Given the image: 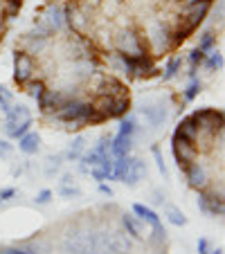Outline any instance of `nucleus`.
<instances>
[{"instance_id": "obj_17", "label": "nucleus", "mask_w": 225, "mask_h": 254, "mask_svg": "<svg viewBox=\"0 0 225 254\" xmlns=\"http://www.w3.org/2000/svg\"><path fill=\"white\" fill-rule=\"evenodd\" d=\"M50 198H52V191H50V189H43V191L36 196V202H39V205H45V202H50Z\"/></svg>"}, {"instance_id": "obj_8", "label": "nucleus", "mask_w": 225, "mask_h": 254, "mask_svg": "<svg viewBox=\"0 0 225 254\" xmlns=\"http://www.w3.org/2000/svg\"><path fill=\"white\" fill-rule=\"evenodd\" d=\"M133 214H138L142 221H147L149 225L153 227L155 232H158L160 236H164V230H162V223H160V218H158V214H155L153 209H149V207H144V205H133Z\"/></svg>"}, {"instance_id": "obj_14", "label": "nucleus", "mask_w": 225, "mask_h": 254, "mask_svg": "<svg viewBox=\"0 0 225 254\" xmlns=\"http://www.w3.org/2000/svg\"><path fill=\"white\" fill-rule=\"evenodd\" d=\"M120 133L122 135H131V137H133V133H135V120H133V117H126V120L122 122Z\"/></svg>"}, {"instance_id": "obj_16", "label": "nucleus", "mask_w": 225, "mask_h": 254, "mask_svg": "<svg viewBox=\"0 0 225 254\" xmlns=\"http://www.w3.org/2000/svg\"><path fill=\"white\" fill-rule=\"evenodd\" d=\"M196 92H201V83H198V81H194L192 86L187 88V95H185V99H187V101H192L194 97H196Z\"/></svg>"}, {"instance_id": "obj_19", "label": "nucleus", "mask_w": 225, "mask_h": 254, "mask_svg": "<svg viewBox=\"0 0 225 254\" xmlns=\"http://www.w3.org/2000/svg\"><path fill=\"white\" fill-rule=\"evenodd\" d=\"M221 61H223V59H221V54L216 52L214 57H210V61H207V65H210V67H221Z\"/></svg>"}, {"instance_id": "obj_12", "label": "nucleus", "mask_w": 225, "mask_h": 254, "mask_svg": "<svg viewBox=\"0 0 225 254\" xmlns=\"http://www.w3.org/2000/svg\"><path fill=\"white\" fill-rule=\"evenodd\" d=\"M9 106H11V92L0 86V108H2V113L9 111Z\"/></svg>"}, {"instance_id": "obj_22", "label": "nucleus", "mask_w": 225, "mask_h": 254, "mask_svg": "<svg viewBox=\"0 0 225 254\" xmlns=\"http://www.w3.org/2000/svg\"><path fill=\"white\" fill-rule=\"evenodd\" d=\"M99 191H101V193H106V196H113V189L106 187V185H99Z\"/></svg>"}, {"instance_id": "obj_23", "label": "nucleus", "mask_w": 225, "mask_h": 254, "mask_svg": "<svg viewBox=\"0 0 225 254\" xmlns=\"http://www.w3.org/2000/svg\"><path fill=\"white\" fill-rule=\"evenodd\" d=\"M212 254H223V250H214V252H212Z\"/></svg>"}, {"instance_id": "obj_21", "label": "nucleus", "mask_w": 225, "mask_h": 254, "mask_svg": "<svg viewBox=\"0 0 225 254\" xmlns=\"http://www.w3.org/2000/svg\"><path fill=\"white\" fill-rule=\"evenodd\" d=\"M198 250H201V254H207V241L205 239L198 241Z\"/></svg>"}, {"instance_id": "obj_7", "label": "nucleus", "mask_w": 225, "mask_h": 254, "mask_svg": "<svg viewBox=\"0 0 225 254\" xmlns=\"http://www.w3.org/2000/svg\"><path fill=\"white\" fill-rule=\"evenodd\" d=\"M122 225L126 227V234H131L133 239H144V225H142V218L135 214H122Z\"/></svg>"}, {"instance_id": "obj_15", "label": "nucleus", "mask_w": 225, "mask_h": 254, "mask_svg": "<svg viewBox=\"0 0 225 254\" xmlns=\"http://www.w3.org/2000/svg\"><path fill=\"white\" fill-rule=\"evenodd\" d=\"M11 151H14V146L9 142H5V139H0V158H9Z\"/></svg>"}, {"instance_id": "obj_18", "label": "nucleus", "mask_w": 225, "mask_h": 254, "mask_svg": "<svg viewBox=\"0 0 225 254\" xmlns=\"http://www.w3.org/2000/svg\"><path fill=\"white\" fill-rule=\"evenodd\" d=\"M2 254H36L32 248H11V250H5Z\"/></svg>"}, {"instance_id": "obj_4", "label": "nucleus", "mask_w": 225, "mask_h": 254, "mask_svg": "<svg viewBox=\"0 0 225 254\" xmlns=\"http://www.w3.org/2000/svg\"><path fill=\"white\" fill-rule=\"evenodd\" d=\"M25 0H0V43L5 41L11 23L18 18Z\"/></svg>"}, {"instance_id": "obj_5", "label": "nucleus", "mask_w": 225, "mask_h": 254, "mask_svg": "<svg viewBox=\"0 0 225 254\" xmlns=\"http://www.w3.org/2000/svg\"><path fill=\"white\" fill-rule=\"evenodd\" d=\"M104 241L110 254H129L133 250V241L124 232H104Z\"/></svg>"}, {"instance_id": "obj_1", "label": "nucleus", "mask_w": 225, "mask_h": 254, "mask_svg": "<svg viewBox=\"0 0 225 254\" xmlns=\"http://www.w3.org/2000/svg\"><path fill=\"white\" fill-rule=\"evenodd\" d=\"M214 0H61L66 25L124 81L160 74L210 14Z\"/></svg>"}, {"instance_id": "obj_9", "label": "nucleus", "mask_w": 225, "mask_h": 254, "mask_svg": "<svg viewBox=\"0 0 225 254\" xmlns=\"http://www.w3.org/2000/svg\"><path fill=\"white\" fill-rule=\"evenodd\" d=\"M39 144H41L39 133H32V130H27V133H25L23 137L18 139V149L23 151L25 155H34L36 151H39Z\"/></svg>"}, {"instance_id": "obj_2", "label": "nucleus", "mask_w": 225, "mask_h": 254, "mask_svg": "<svg viewBox=\"0 0 225 254\" xmlns=\"http://www.w3.org/2000/svg\"><path fill=\"white\" fill-rule=\"evenodd\" d=\"M173 155L203 209L223 214V113L205 108L185 117L173 133Z\"/></svg>"}, {"instance_id": "obj_6", "label": "nucleus", "mask_w": 225, "mask_h": 254, "mask_svg": "<svg viewBox=\"0 0 225 254\" xmlns=\"http://www.w3.org/2000/svg\"><path fill=\"white\" fill-rule=\"evenodd\" d=\"M144 176H147V164H144V160L131 158L129 160V169H126L124 178H122V183H126L129 187H135V185H138Z\"/></svg>"}, {"instance_id": "obj_3", "label": "nucleus", "mask_w": 225, "mask_h": 254, "mask_svg": "<svg viewBox=\"0 0 225 254\" xmlns=\"http://www.w3.org/2000/svg\"><path fill=\"white\" fill-rule=\"evenodd\" d=\"M5 117H7V133L14 139H20L34 124L32 113H29L27 106H9Z\"/></svg>"}, {"instance_id": "obj_20", "label": "nucleus", "mask_w": 225, "mask_h": 254, "mask_svg": "<svg viewBox=\"0 0 225 254\" xmlns=\"http://www.w3.org/2000/svg\"><path fill=\"white\" fill-rule=\"evenodd\" d=\"M14 193H16V189H2V191H0V200H9Z\"/></svg>"}, {"instance_id": "obj_13", "label": "nucleus", "mask_w": 225, "mask_h": 254, "mask_svg": "<svg viewBox=\"0 0 225 254\" xmlns=\"http://www.w3.org/2000/svg\"><path fill=\"white\" fill-rule=\"evenodd\" d=\"M59 167H61V155L48 158V164H45V173H48V176H52V173L59 171Z\"/></svg>"}, {"instance_id": "obj_10", "label": "nucleus", "mask_w": 225, "mask_h": 254, "mask_svg": "<svg viewBox=\"0 0 225 254\" xmlns=\"http://www.w3.org/2000/svg\"><path fill=\"white\" fill-rule=\"evenodd\" d=\"M167 216H169V221L173 223V225H178V227H182V225H187V218H185V214H182L178 207H167Z\"/></svg>"}, {"instance_id": "obj_11", "label": "nucleus", "mask_w": 225, "mask_h": 254, "mask_svg": "<svg viewBox=\"0 0 225 254\" xmlns=\"http://www.w3.org/2000/svg\"><path fill=\"white\" fill-rule=\"evenodd\" d=\"M81 151H83V137H77L75 142H72L70 149H68V153H66V155H68L70 160H77L79 155H81Z\"/></svg>"}]
</instances>
